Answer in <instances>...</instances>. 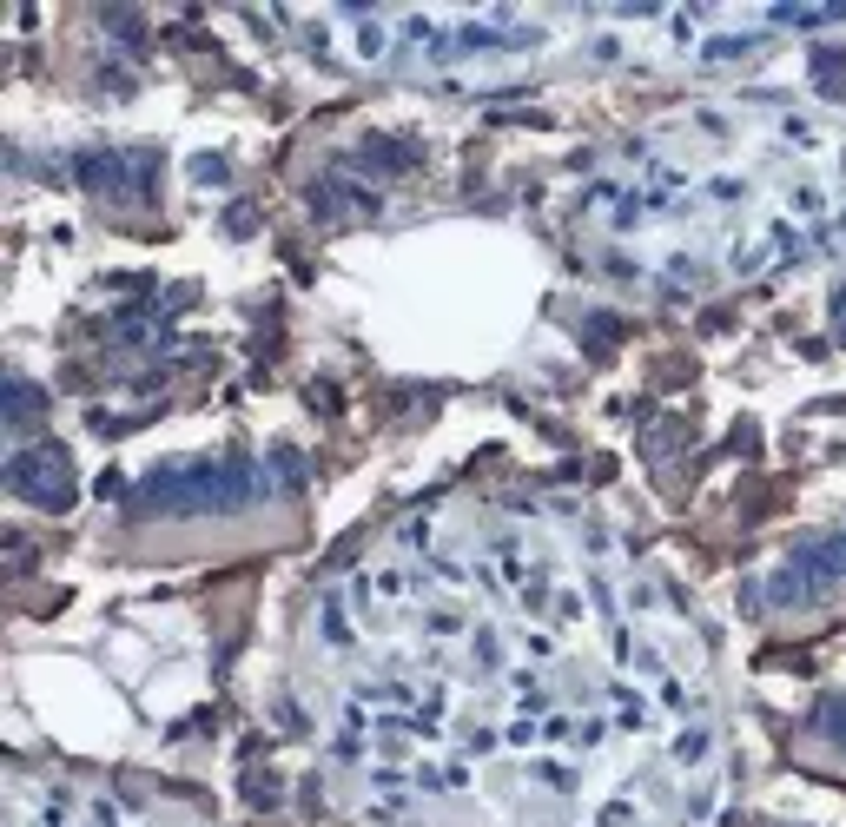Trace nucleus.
Segmentation results:
<instances>
[{"label": "nucleus", "mask_w": 846, "mask_h": 827, "mask_svg": "<svg viewBox=\"0 0 846 827\" xmlns=\"http://www.w3.org/2000/svg\"><path fill=\"white\" fill-rule=\"evenodd\" d=\"M833 199L840 159L807 113L714 106L648 133L602 186L596 226L655 279H741L807 252Z\"/></svg>", "instance_id": "1"}]
</instances>
